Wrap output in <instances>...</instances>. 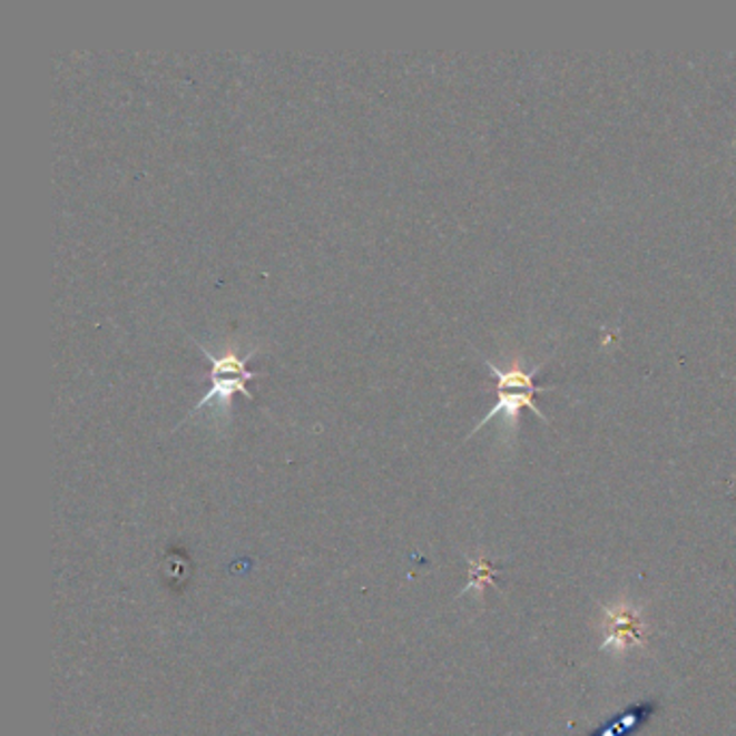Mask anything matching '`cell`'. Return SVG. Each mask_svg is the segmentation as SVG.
<instances>
[{
  "mask_svg": "<svg viewBox=\"0 0 736 736\" xmlns=\"http://www.w3.org/2000/svg\"><path fill=\"white\" fill-rule=\"evenodd\" d=\"M484 363H487V367L491 370L492 374H494V379H497V381H494V386H497V404H494L491 411H489V415L471 430V434H475L484 423H489V421L494 420V418H499L501 413H503V418H506V423L514 428V425L519 423V413H521V409L533 411V415H536L538 420L544 421V423L549 421L544 418V413L536 406L533 398H536V393L553 391V389H558V385H536L533 379H536V374L542 370L540 363L533 365L531 370H527L521 361H512L506 370H501L497 363H492L491 359H484ZM471 434H469V436H471Z\"/></svg>",
  "mask_w": 736,
  "mask_h": 736,
  "instance_id": "6da1fadb",
  "label": "cell"
},
{
  "mask_svg": "<svg viewBox=\"0 0 736 736\" xmlns=\"http://www.w3.org/2000/svg\"><path fill=\"white\" fill-rule=\"evenodd\" d=\"M655 713H657V701H637L588 736H632L655 717Z\"/></svg>",
  "mask_w": 736,
  "mask_h": 736,
  "instance_id": "277c9868",
  "label": "cell"
},
{
  "mask_svg": "<svg viewBox=\"0 0 736 736\" xmlns=\"http://www.w3.org/2000/svg\"><path fill=\"white\" fill-rule=\"evenodd\" d=\"M193 342L199 346V351L204 352L206 359L210 361L212 389L193 406L190 415H195L199 409L210 406V404L216 406L218 415H223V413L229 415L236 393H243L246 400H255L253 393L246 389V383L257 379L259 372L248 370L246 363L257 352V349H251V351L243 354L238 346H227L220 354H214V352L208 351L206 344L197 342L195 337H193Z\"/></svg>",
  "mask_w": 736,
  "mask_h": 736,
  "instance_id": "7a4b0ae2",
  "label": "cell"
},
{
  "mask_svg": "<svg viewBox=\"0 0 736 736\" xmlns=\"http://www.w3.org/2000/svg\"><path fill=\"white\" fill-rule=\"evenodd\" d=\"M602 631H605V641H602V650H631L632 646L644 644V620L637 614V609H632L631 605H616L609 607L605 611V620H602Z\"/></svg>",
  "mask_w": 736,
  "mask_h": 736,
  "instance_id": "3957f363",
  "label": "cell"
}]
</instances>
